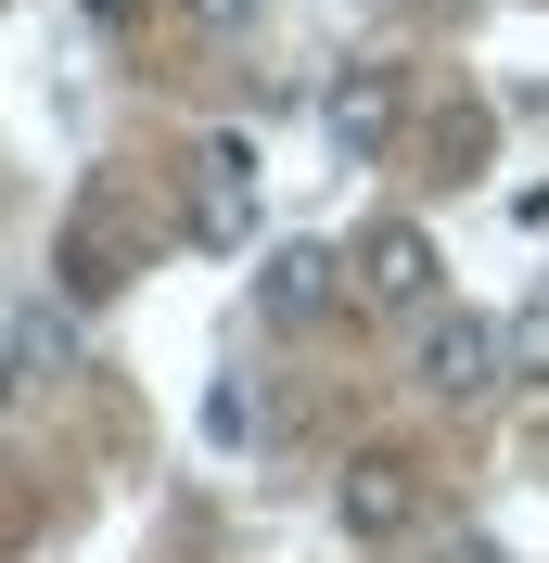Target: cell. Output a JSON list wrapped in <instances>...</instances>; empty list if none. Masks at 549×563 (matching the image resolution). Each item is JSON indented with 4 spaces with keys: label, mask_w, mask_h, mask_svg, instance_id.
<instances>
[{
    "label": "cell",
    "mask_w": 549,
    "mask_h": 563,
    "mask_svg": "<svg viewBox=\"0 0 549 563\" xmlns=\"http://www.w3.org/2000/svg\"><path fill=\"white\" fill-rule=\"evenodd\" d=\"M410 385L435 397V410H485V397L512 385V320H485V308H422V320H410Z\"/></svg>",
    "instance_id": "1"
},
{
    "label": "cell",
    "mask_w": 549,
    "mask_h": 563,
    "mask_svg": "<svg viewBox=\"0 0 549 563\" xmlns=\"http://www.w3.org/2000/svg\"><path fill=\"white\" fill-rule=\"evenodd\" d=\"M345 295L383 308V320H422L435 308V231H422V218H371L358 256H345Z\"/></svg>",
    "instance_id": "2"
},
{
    "label": "cell",
    "mask_w": 549,
    "mask_h": 563,
    "mask_svg": "<svg viewBox=\"0 0 549 563\" xmlns=\"http://www.w3.org/2000/svg\"><path fill=\"white\" fill-rule=\"evenodd\" d=\"M333 526L358 538V551H396V538H422V461L358 449V461L333 474Z\"/></svg>",
    "instance_id": "3"
},
{
    "label": "cell",
    "mask_w": 549,
    "mask_h": 563,
    "mask_svg": "<svg viewBox=\"0 0 549 563\" xmlns=\"http://www.w3.org/2000/svg\"><path fill=\"white\" fill-rule=\"evenodd\" d=\"M179 167H192V244H243V231H256V141L205 129Z\"/></svg>",
    "instance_id": "4"
},
{
    "label": "cell",
    "mask_w": 549,
    "mask_h": 563,
    "mask_svg": "<svg viewBox=\"0 0 549 563\" xmlns=\"http://www.w3.org/2000/svg\"><path fill=\"white\" fill-rule=\"evenodd\" d=\"M320 115H333V141L358 154V167H371L383 141L410 129V77H396V65H333V90H320Z\"/></svg>",
    "instance_id": "5"
},
{
    "label": "cell",
    "mask_w": 549,
    "mask_h": 563,
    "mask_svg": "<svg viewBox=\"0 0 549 563\" xmlns=\"http://www.w3.org/2000/svg\"><path fill=\"white\" fill-rule=\"evenodd\" d=\"M333 295H345V256L333 244H269L256 256V320H281V333H307Z\"/></svg>",
    "instance_id": "6"
},
{
    "label": "cell",
    "mask_w": 549,
    "mask_h": 563,
    "mask_svg": "<svg viewBox=\"0 0 549 563\" xmlns=\"http://www.w3.org/2000/svg\"><path fill=\"white\" fill-rule=\"evenodd\" d=\"M128 218H115V206H90V218H77V231H65V282H77V295H115V282H128Z\"/></svg>",
    "instance_id": "7"
},
{
    "label": "cell",
    "mask_w": 549,
    "mask_h": 563,
    "mask_svg": "<svg viewBox=\"0 0 549 563\" xmlns=\"http://www.w3.org/2000/svg\"><path fill=\"white\" fill-rule=\"evenodd\" d=\"M205 435L217 449H256V385H205Z\"/></svg>",
    "instance_id": "8"
},
{
    "label": "cell",
    "mask_w": 549,
    "mask_h": 563,
    "mask_svg": "<svg viewBox=\"0 0 549 563\" xmlns=\"http://www.w3.org/2000/svg\"><path fill=\"white\" fill-rule=\"evenodd\" d=\"M179 13H192V26H205V38H243V26H256V13H269V0H179Z\"/></svg>",
    "instance_id": "9"
},
{
    "label": "cell",
    "mask_w": 549,
    "mask_h": 563,
    "mask_svg": "<svg viewBox=\"0 0 549 563\" xmlns=\"http://www.w3.org/2000/svg\"><path fill=\"white\" fill-rule=\"evenodd\" d=\"M512 358H537V372H549V295H537V308L512 320Z\"/></svg>",
    "instance_id": "10"
},
{
    "label": "cell",
    "mask_w": 549,
    "mask_h": 563,
    "mask_svg": "<svg viewBox=\"0 0 549 563\" xmlns=\"http://www.w3.org/2000/svg\"><path fill=\"white\" fill-rule=\"evenodd\" d=\"M435 563H512L498 538H435Z\"/></svg>",
    "instance_id": "11"
},
{
    "label": "cell",
    "mask_w": 549,
    "mask_h": 563,
    "mask_svg": "<svg viewBox=\"0 0 549 563\" xmlns=\"http://www.w3.org/2000/svg\"><path fill=\"white\" fill-rule=\"evenodd\" d=\"M77 13H90V26H141V0H77Z\"/></svg>",
    "instance_id": "12"
}]
</instances>
